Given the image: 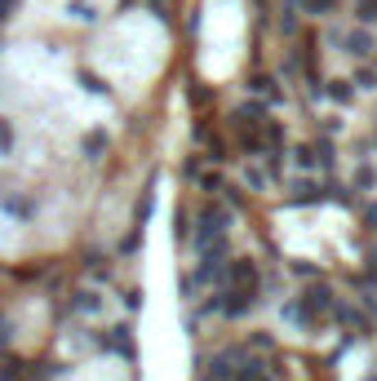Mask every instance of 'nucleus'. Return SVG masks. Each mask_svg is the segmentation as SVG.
<instances>
[{
    "label": "nucleus",
    "mask_w": 377,
    "mask_h": 381,
    "mask_svg": "<svg viewBox=\"0 0 377 381\" xmlns=\"http://www.w3.org/2000/svg\"><path fill=\"white\" fill-rule=\"evenodd\" d=\"M328 311H333V288H328V284L306 288V297H302V319L315 324L319 315H328Z\"/></svg>",
    "instance_id": "obj_1"
},
{
    "label": "nucleus",
    "mask_w": 377,
    "mask_h": 381,
    "mask_svg": "<svg viewBox=\"0 0 377 381\" xmlns=\"http://www.w3.org/2000/svg\"><path fill=\"white\" fill-rule=\"evenodd\" d=\"M346 53H351V58H369V53H373V36L364 31V27H360V31H351V36H346Z\"/></svg>",
    "instance_id": "obj_2"
},
{
    "label": "nucleus",
    "mask_w": 377,
    "mask_h": 381,
    "mask_svg": "<svg viewBox=\"0 0 377 381\" xmlns=\"http://www.w3.org/2000/svg\"><path fill=\"white\" fill-rule=\"evenodd\" d=\"M337 319H342L346 328H355V332H360V337H364V332H369V319H364L360 311H351V306H337Z\"/></svg>",
    "instance_id": "obj_3"
},
{
    "label": "nucleus",
    "mask_w": 377,
    "mask_h": 381,
    "mask_svg": "<svg viewBox=\"0 0 377 381\" xmlns=\"http://www.w3.org/2000/svg\"><path fill=\"white\" fill-rule=\"evenodd\" d=\"M231 280H235V288H253V280H258L253 262H231Z\"/></svg>",
    "instance_id": "obj_4"
},
{
    "label": "nucleus",
    "mask_w": 377,
    "mask_h": 381,
    "mask_svg": "<svg viewBox=\"0 0 377 381\" xmlns=\"http://www.w3.org/2000/svg\"><path fill=\"white\" fill-rule=\"evenodd\" d=\"M355 18H360V23H377V0H360V5H355Z\"/></svg>",
    "instance_id": "obj_5"
},
{
    "label": "nucleus",
    "mask_w": 377,
    "mask_h": 381,
    "mask_svg": "<svg viewBox=\"0 0 377 381\" xmlns=\"http://www.w3.org/2000/svg\"><path fill=\"white\" fill-rule=\"evenodd\" d=\"M302 9H306V14H333L337 0H302Z\"/></svg>",
    "instance_id": "obj_6"
},
{
    "label": "nucleus",
    "mask_w": 377,
    "mask_h": 381,
    "mask_svg": "<svg viewBox=\"0 0 377 381\" xmlns=\"http://www.w3.org/2000/svg\"><path fill=\"white\" fill-rule=\"evenodd\" d=\"M328 98L333 102H351V85H346V80H333V85H328Z\"/></svg>",
    "instance_id": "obj_7"
},
{
    "label": "nucleus",
    "mask_w": 377,
    "mask_h": 381,
    "mask_svg": "<svg viewBox=\"0 0 377 381\" xmlns=\"http://www.w3.org/2000/svg\"><path fill=\"white\" fill-rule=\"evenodd\" d=\"M293 200H315V187H311V182H297V191H293Z\"/></svg>",
    "instance_id": "obj_8"
},
{
    "label": "nucleus",
    "mask_w": 377,
    "mask_h": 381,
    "mask_svg": "<svg viewBox=\"0 0 377 381\" xmlns=\"http://www.w3.org/2000/svg\"><path fill=\"white\" fill-rule=\"evenodd\" d=\"M355 85H360V89H377V76H373V71H360V80H355Z\"/></svg>",
    "instance_id": "obj_9"
},
{
    "label": "nucleus",
    "mask_w": 377,
    "mask_h": 381,
    "mask_svg": "<svg viewBox=\"0 0 377 381\" xmlns=\"http://www.w3.org/2000/svg\"><path fill=\"white\" fill-rule=\"evenodd\" d=\"M369 381H377V377H369Z\"/></svg>",
    "instance_id": "obj_10"
}]
</instances>
